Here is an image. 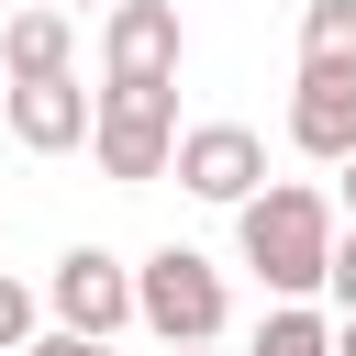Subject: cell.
<instances>
[{
    "instance_id": "277c9868",
    "label": "cell",
    "mask_w": 356,
    "mask_h": 356,
    "mask_svg": "<svg viewBox=\"0 0 356 356\" xmlns=\"http://www.w3.org/2000/svg\"><path fill=\"white\" fill-rule=\"evenodd\" d=\"M189 200H211V211H234V200H256L267 189V145H256V122H178V167H167Z\"/></svg>"
},
{
    "instance_id": "5bb4252c",
    "label": "cell",
    "mask_w": 356,
    "mask_h": 356,
    "mask_svg": "<svg viewBox=\"0 0 356 356\" xmlns=\"http://www.w3.org/2000/svg\"><path fill=\"white\" fill-rule=\"evenodd\" d=\"M22 356H122V334H67V323H56V334H33Z\"/></svg>"
},
{
    "instance_id": "3957f363",
    "label": "cell",
    "mask_w": 356,
    "mask_h": 356,
    "mask_svg": "<svg viewBox=\"0 0 356 356\" xmlns=\"http://www.w3.org/2000/svg\"><path fill=\"white\" fill-rule=\"evenodd\" d=\"M89 156H100V178H122V189L167 178V167H178V89L100 78V100H89Z\"/></svg>"
},
{
    "instance_id": "2e32d148",
    "label": "cell",
    "mask_w": 356,
    "mask_h": 356,
    "mask_svg": "<svg viewBox=\"0 0 356 356\" xmlns=\"http://www.w3.org/2000/svg\"><path fill=\"white\" fill-rule=\"evenodd\" d=\"M345 211H356V156H345Z\"/></svg>"
},
{
    "instance_id": "7a4b0ae2",
    "label": "cell",
    "mask_w": 356,
    "mask_h": 356,
    "mask_svg": "<svg viewBox=\"0 0 356 356\" xmlns=\"http://www.w3.org/2000/svg\"><path fill=\"white\" fill-rule=\"evenodd\" d=\"M134 323H145L156 345H222L234 289H222V267H211L200 245H156V256L134 267Z\"/></svg>"
},
{
    "instance_id": "ac0fdd59",
    "label": "cell",
    "mask_w": 356,
    "mask_h": 356,
    "mask_svg": "<svg viewBox=\"0 0 356 356\" xmlns=\"http://www.w3.org/2000/svg\"><path fill=\"white\" fill-rule=\"evenodd\" d=\"M167 356H222V345H167Z\"/></svg>"
},
{
    "instance_id": "52a82bcc",
    "label": "cell",
    "mask_w": 356,
    "mask_h": 356,
    "mask_svg": "<svg viewBox=\"0 0 356 356\" xmlns=\"http://www.w3.org/2000/svg\"><path fill=\"white\" fill-rule=\"evenodd\" d=\"M289 145L323 156V167L356 156V56H300V78H289Z\"/></svg>"
},
{
    "instance_id": "9a60e30c",
    "label": "cell",
    "mask_w": 356,
    "mask_h": 356,
    "mask_svg": "<svg viewBox=\"0 0 356 356\" xmlns=\"http://www.w3.org/2000/svg\"><path fill=\"white\" fill-rule=\"evenodd\" d=\"M334 356H356V312H334Z\"/></svg>"
},
{
    "instance_id": "8fae6325",
    "label": "cell",
    "mask_w": 356,
    "mask_h": 356,
    "mask_svg": "<svg viewBox=\"0 0 356 356\" xmlns=\"http://www.w3.org/2000/svg\"><path fill=\"white\" fill-rule=\"evenodd\" d=\"M300 56H356V0H300Z\"/></svg>"
},
{
    "instance_id": "30bf717a",
    "label": "cell",
    "mask_w": 356,
    "mask_h": 356,
    "mask_svg": "<svg viewBox=\"0 0 356 356\" xmlns=\"http://www.w3.org/2000/svg\"><path fill=\"white\" fill-rule=\"evenodd\" d=\"M245 356H334V323H323L312 300H267V323H256Z\"/></svg>"
},
{
    "instance_id": "4fadbf2b",
    "label": "cell",
    "mask_w": 356,
    "mask_h": 356,
    "mask_svg": "<svg viewBox=\"0 0 356 356\" xmlns=\"http://www.w3.org/2000/svg\"><path fill=\"white\" fill-rule=\"evenodd\" d=\"M323 300L356 312V222H334V267H323Z\"/></svg>"
},
{
    "instance_id": "8992f818",
    "label": "cell",
    "mask_w": 356,
    "mask_h": 356,
    "mask_svg": "<svg viewBox=\"0 0 356 356\" xmlns=\"http://www.w3.org/2000/svg\"><path fill=\"white\" fill-rule=\"evenodd\" d=\"M178 0H111L100 11V78H134V89H178Z\"/></svg>"
},
{
    "instance_id": "9c48e42d",
    "label": "cell",
    "mask_w": 356,
    "mask_h": 356,
    "mask_svg": "<svg viewBox=\"0 0 356 356\" xmlns=\"http://www.w3.org/2000/svg\"><path fill=\"white\" fill-rule=\"evenodd\" d=\"M67 67H78V11H56V0L0 11V78H67Z\"/></svg>"
},
{
    "instance_id": "e0dca14e",
    "label": "cell",
    "mask_w": 356,
    "mask_h": 356,
    "mask_svg": "<svg viewBox=\"0 0 356 356\" xmlns=\"http://www.w3.org/2000/svg\"><path fill=\"white\" fill-rule=\"evenodd\" d=\"M56 11H111V0H56Z\"/></svg>"
},
{
    "instance_id": "7c38bea8",
    "label": "cell",
    "mask_w": 356,
    "mask_h": 356,
    "mask_svg": "<svg viewBox=\"0 0 356 356\" xmlns=\"http://www.w3.org/2000/svg\"><path fill=\"white\" fill-rule=\"evenodd\" d=\"M33 323H44V300H33L22 278H0V356H22V345H33Z\"/></svg>"
},
{
    "instance_id": "ba28073f",
    "label": "cell",
    "mask_w": 356,
    "mask_h": 356,
    "mask_svg": "<svg viewBox=\"0 0 356 356\" xmlns=\"http://www.w3.org/2000/svg\"><path fill=\"white\" fill-rule=\"evenodd\" d=\"M89 100H100V89H78V67H67V78H11V89H0V122H11L22 156H78V145H89Z\"/></svg>"
},
{
    "instance_id": "5b68a950",
    "label": "cell",
    "mask_w": 356,
    "mask_h": 356,
    "mask_svg": "<svg viewBox=\"0 0 356 356\" xmlns=\"http://www.w3.org/2000/svg\"><path fill=\"white\" fill-rule=\"evenodd\" d=\"M44 312H56L67 334H134V267H122L111 245H67V256L44 267Z\"/></svg>"
},
{
    "instance_id": "6da1fadb",
    "label": "cell",
    "mask_w": 356,
    "mask_h": 356,
    "mask_svg": "<svg viewBox=\"0 0 356 356\" xmlns=\"http://www.w3.org/2000/svg\"><path fill=\"white\" fill-rule=\"evenodd\" d=\"M234 256L267 278V300H312L334 267V200L312 178H267L256 200H234Z\"/></svg>"
}]
</instances>
